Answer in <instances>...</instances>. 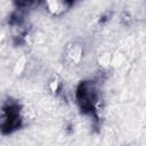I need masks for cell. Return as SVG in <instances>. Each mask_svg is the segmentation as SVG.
<instances>
[{
    "mask_svg": "<svg viewBox=\"0 0 146 146\" xmlns=\"http://www.w3.org/2000/svg\"><path fill=\"white\" fill-rule=\"evenodd\" d=\"M96 89L91 82H83L78 89V102L83 111H92L96 104Z\"/></svg>",
    "mask_w": 146,
    "mask_h": 146,
    "instance_id": "6da1fadb",
    "label": "cell"
}]
</instances>
